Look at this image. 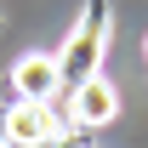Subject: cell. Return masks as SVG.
<instances>
[{
	"label": "cell",
	"instance_id": "6da1fadb",
	"mask_svg": "<svg viewBox=\"0 0 148 148\" xmlns=\"http://www.w3.org/2000/svg\"><path fill=\"white\" fill-rule=\"evenodd\" d=\"M108 34H114V6L108 0H91L80 23L69 29V40L57 46V69H63V86H80L86 74L103 69V51H108Z\"/></svg>",
	"mask_w": 148,
	"mask_h": 148
},
{
	"label": "cell",
	"instance_id": "7a4b0ae2",
	"mask_svg": "<svg viewBox=\"0 0 148 148\" xmlns=\"http://www.w3.org/2000/svg\"><path fill=\"white\" fill-rule=\"evenodd\" d=\"M57 131H63V120H57L51 103H34V97H17L12 108L0 114V137L12 148H40V143H51Z\"/></svg>",
	"mask_w": 148,
	"mask_h": 148
},
{
	"label": "cell",
	"instance_id": "3957f363",
	"mask_svg": "<svg viewBox=\"0 0 148 148\" xmlns=\"http://www.w3.org/2000/svg\"><path fill=\"white\" fill-rule=\"evenodd\" d=\"M120 114V91H114V80L103 69L97 74H86L80 86H69V125H80V131H103Z\"/></svg>",
	"mask_w": 148,
	"mask_h": 148
},
{
	"label": "cell",
	"instance_id": "277c9868",
	"mask_svg": "<svg viewBox=\"0 0 148 148\" xmlns=\"http://www.w3.org/2000/svg\"><path fill=\"white\" fill-rule=\"evenodd\" d=\"M12 91L34 97V103H51L63 91V69H57V51H29L12 63Z\"/></svg>",
	"mask_w": 148,
	"mask_h": 148
},
{
	"label": "cell",
	"instance_id": "5b68a950",
	"mask_svg": "<svg viewBox=\"0 0 148 148\" xmlns=\"http://www.w3.org/2000/svg\"><path fill=\"white\" fill-rule=\"evenodd\" d=\"M40 148H86V131L74 125V131H57L51 143H40Z\"/></svg>",
	"mask_w": 148,
	"mask_h": 148
},
{
	"label": "cell",
	"instance_id": "8992f818",
	"mask_svg": "<svg viewBox=\"0 0 148 148\" xmlns=\"http://www.w3.org/2000/svg\"><path fill=\"white\" fill-rule=\"evenodd\" d=\"M0 148H12V143H6V137H0Z\"/></svg>",
	"mask_w": 148,
	"mask_h": 148
},
{
	"label": "cell",
	"instance_id": "52a82bcc",
	"mask_svg": "<svg viewBox=\"0 0 148 148\" xmlns=\"http://www.w3.org/2000/svg\"><path fill=\"white\" fill-rule=\"evenodd\" d=\"M143 57H148V40H143Z\"/></svg>",
	"mask_w": 148,
	"mask_h": 148
}]
</instances>
